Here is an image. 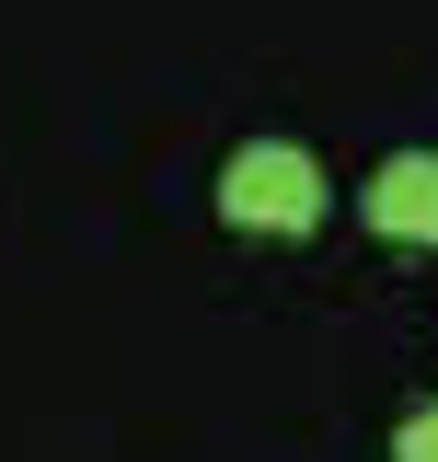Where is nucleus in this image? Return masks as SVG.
Masks as SVG:
<instances>
[{
    "mask_svg": "<svg viewBox=\"0 0 438 462\" xmlns=\"http://www.w3.org/2000/svg\"><path fill=\"white\" fill-rule=\"evenodd\" d=\"M324 208H334V185H324V162L300 139H242L219 162V220L254 231V243H312Z\"/></svg>",
    "mask_w": 438,
    "mask_h": 462,
    "instance_id": "obj_1",
    "label": "nucleus"
},
{
    "mask_svg": "<svg viewBox=\"0 0 438 462\" xmlns=\"http://www.w3.org/2000/svg\"><path fill=\"white\" fill-rule=\"evenodd\" d=\"M358 220L381 231V243H438V151H392L358 185Z\"/></svg>",
    "mask_w": 438,
    "mask_h": 462,
    "instance_id": "obj_2",
    "label": "nucleus"
},
{
    "mask_svg": "<svg viewBox=\"0 0 438 462\" xmlns=\"http://www.w3.org/2000/svg\"><path fill=\"white\" fill-rule=\"evenodd\" d=\"M392 462H438V393L404 404V428H392Z\"/></svg>",
    "mask_w": 438,
    "mask_h": 462,
    "instance_id": "obj_3",
    "label": "nucleus"
}]
</instances>
